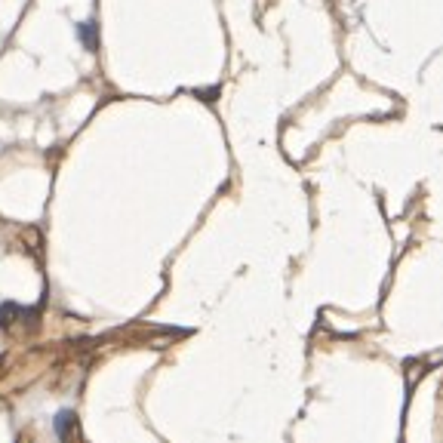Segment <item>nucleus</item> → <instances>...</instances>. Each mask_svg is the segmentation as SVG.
Listing matches in <instances>:
<instances>
[{"label": "nucleus", "mask_w": 443, "mask_h": 443, "mask_svg": "<svg viewBox=\"0 0 443 443\" xmlns=\"http://www.w3.org/2000/svg\"><path fill=\"white\" fill-rule=\"evenodd\" d=\"M53 428H56L59 440L68 443V434H71V428H74V413L71 410H62V413L56 415V422H53Z\"/></svg>", "instance_id": "1"}, {"label": "nucleus", "mask_w": 443, "mask_h": 443, "mask_svg": "<svg viewBox=\"0 0 443 443\" xmlns=\"http://www.w3.org/2000/svg\"><path fill=\"white\" fill-rule=\"evenodd\" d=\"M77 40L86 46V50H95V46H99V31H95V22L77 25Z\"/></svg>", "instance_id": "2"}]
</instances>
